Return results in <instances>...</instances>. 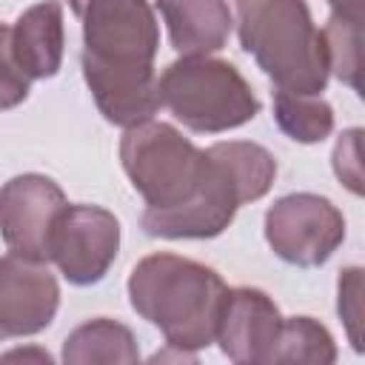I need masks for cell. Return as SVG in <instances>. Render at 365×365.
<instances>
[{
	"label": "cell",
	"mask_w": 365,
	"mask_h": 365,
	"mask_svg": "<svg viewBox=\"0 0 365 365\" xmlns=\"http://www.w3.org/2000/svg\"><path fill=\"white\" fill-rule=\"evenodd\" d=\"M83 17V77L114 125H134L157 114L160 91L154 57L160 23L148 0H88Z\"/></svg>",
	"instance_id": "6da1fadb"
},
{
	"label": "cell",
	"mask_w": 365,
	"mask_h": 365,
	"mask_svg": "<svg viewBox=\"0 0 365 365\" xmlns=\"http://www.w3.org/2000/svg\"><path fill=\"white\" fill-rule=\"evenodd\" d=\"M225 294L214 268L180 254H148L128 274L131 308L160 328L168 348L191 354L214 342Z\"/></svg>",
	"instance_id": "7a4b0ae2"
},
{
	"label": "cell",
	"mask_w": 365,
	"mask_h": 365,
	"mask_svg": "<svg viewBox=\"0 0 365 365\" xmlns=\"http://www.w3.org/2000/svg\"><path fill=\"white\" fill-rule=\"evenodd\" d=\"M277 177L274 154L248 140H225L205 148V177L194 200L171 211H143L140 225L163 240H211L237 217V208L265 197Z\"/></svg>",
	"instance_id": "3957f363"
},
{
	"label": "cell",
	"mask_w": 365,
	"mask_h": 365,
	"mask_svg": "<svg viewBox=\"0 0 365 365\" xmlns=\"http://www.w3.org/2000/svg\"><path fill=\"white\" fill-rule=\"evenodd\" d=\"M234 26L242 51L257 60L277 88L294 94L325 91L331 77L325 43L305 0H259Z\"/></svg>",
	"instance_id": "277c9868"
},
{
	"label": "cell",
	"mask_w": 365,
	"mask_h": 365,
	"mask_svg": "<svg viewBox=\"0 0 365 365\" xmlns=\"http://www.w3.org/2000/svg\"><path fill=\"white\" fill-rule=\"evenodd\" d=\"M157 91L174 120L197 134L231 131L259 114V97L240 68L211 54H188L165 66Z\"/></svg>",
	"instance_id": "5b68a950"
},
{
	"label": "cell",
	"mask_w": 365,
	"mask_h": 365,
	"mask_svg": "<svg viewBox=\"0 0 365 365\" xmlns=\"http://www.w3.org/2000/svg\"><path fill=\"white\" fill-rule=\"evenodd\" d=\"M120 163L148 211H171L197 197L205 177V151L163 120H143L125 128Z\"/></svg>",
	"instance_id": "8992f818"
},
{
	"label": "cell",
	"mask_w": 365,
	"mask_h": 365,
	"mask_svg": "<svg viewBox=\"0 0 365 365\" xmlns=\"http://www.w3.org/2000/svg\"><path fill=\"white\" fill-rule=\"evenodd\" d=\"M265 242L271 251L299 268L322 265L345 240L342 211L319 194L297 191L279 197L265 211Z\"/></svg>",
	"instance_id": "52a82bcc"
},
{
	"label": "cell",
	"mask_w": 365,
	"mask_h": 365,
	"mask_svg": "<svg viewBox=\"0 0 365 365\" xmlns=\"http://www.w3.org/2000/svg\"><path fill=\"white\" fill-rule=\"evenodd\" d=\"M68 208L63 188L46 174H17L0 188V237L14 257L51 259L57 220Z\"/></svg>",
	"instance_id": "ba28073f"
},
{
	"label": "cell",
	"mask_w": 365,
	"mask_h": 365,
	"mask_svg": "<svg viewBox=\"0 0 365 365\" xmlns=\"http://www.w3.org/2000/svg\"><path fill=\"white\" fill-rule=\"evenodd\" d=\"M120 222L103 205H68L51 237V259L71 285H94L114 265Z\"/></svg>",
	"instance_id": "9c48e42d"
},
{
	"label": "cell",
	"mask_w": 365,
	"mask_h": 365,
	"mask_svg": "<svg viewBox=\"0 0 365 365\" xmlns=\"http://www.w3.org/2000/svg\"><path fill=\"white\" fill-rule=\"evenodd\" d=\"M60 308V285L46 262L0 257V339L40 334Z\"/></svg>",
	"instance_id": "30bf717a"
},
{
	"label": "cell",
	"mask_w": 365,
	"mask_h": 365,
	"mask_svg": "<svg viewBox=\"0 0 365 365\" xmlns=\"http://www.w3.org/2000/svg\"><path fill=\"white\" fill-rule=\"evenodd\" d=\"M279 325H282L279 308L262 288H251V285L228 288L214 342H220V351L231 362L240 365L271 362Z\"/></svg>",
	"instance_id": "8fae6325"
},
{
	"label": "cell",
	"mask_w": 365,
	"mask_h": 365,
	"mask_svg": "<svg viewBox=\"0 0 365 365\" xmlns=\"http://www.w3.org/2000/svg\"><path fill=\"white\" fill-rule=\"evenodd\" d=\"M171 48L182 57L220 51L234 31L228 0H157Z\"/></svg>",
	"instance_id": "7c38bea8"
},
{
	"label": "cell",
	"mask_w": 365,
	"mask_h": 365,
	"mask_svg": "<svg viewBox=\"0 0 365 365\" xmlns=\"http://www.w3.org/2000/svg\"><path fill=\"white\" fill-rule=\"evenodd\" d=\"M11 51L29 80L54 77L66 51L63 6L57 0L29 6L11 26Z\"/></svg>",
	"instance_id": "4fadbf2b"
},
{
	"label": "cell",
	"mask_w": 365,
	"mask_h": 365,
	"mask_svg": "<svg viewBox=\"0 0 365 365\" xmlns=\"http://www.w3.org/2000/svg\"><path fill=\"white\" fill-rule=\"evenodd\" d=\"M60 356L66 365H134L140 362V348L128 325L97 317L66 336Z\"/></svg>",
	"instance_id": "5bb4252c"
},
{
	"label": "cell",
	"mask_w": 365,
	"mask_h": 365,
	"mask_svg": "<svg viewBox=\"0 0 365 365\" xmlns=\"http://www.w3.org/2000/svg\"><path fill=\"white\" fill-rule=\"evenodd\" d=\"M274 120L297 143H322L334 131V108L319 94L274 91Z\"/></svg>",
	"instance_id": "9a60e30c"
},
{
	"label": "cell",
	"mask_w": 365,
	"mask_h": 365,
	"mask_svg": "<svg viewBox=\"0 0 365 365\" xmlns=\"http://www.w3.org/2000/svg\"><path fill=\"white\" fill-rule=\"evenodd\" d=\"M336 359V342L331 331L314 317H288L279 325L271 362H308L331 365Z\"/></svg>",
	"instance_id": "2e32d148"
},
{
	"label": "cell",
	"mask_w": 365,
	"mask_h": 365,
	"mask_svg": "<svg viewBox=\"0 0 365 365\" xmlns=\"http://www.w3.org/2000/svg\"><path fill=\"white\" fill-rule=\"evenodd\" d=\"M328 57V71L359 91V71H362V17L336 14L331 11L328 23L319 29Z\"/></svg>",
	"instance_id": "e0dca14e"
},
{
	"label": "cell",
	"mask_w": 365,
	"mask_h": 365,
	"mask_svg": "<svg viewBox=\"0 0 365 365\" xmlns=\"http://www.w3.org/2000/svg\"><path fill=\"white\" fill-rule=\"evenodd\" d=\"M336 311H339V319L345 322L348 342L354 345V351H362V342H359V325H362V268L351 265V268L339 271V279H336Z\"/></svg>",
	"instance_id": "ac0fdd59"
},
{
	"label": "cell",
	"mask_w": 365,
	"mask_h": 365,
	"mask_svg": "<svg viewBox=\"0 0 365 365\" xmlns=\"http://www.w3.org/2000/svg\"><path fill=\"white\" fill-rule=\"evenodd\" d=\"M31 80L11 51V26L0 23V111L20 106L29 97Z\"/></svg>",
	"instance_id": "d6986e66"
},
{
	"label": "cell",
	"mask_w": 365,
	"mask_h": 365,
	"mask_svg": "<svg viewBox=\"0 0 365 365\" xmlns=\"http://www.w3.org/2000/svg\"><path fill=\"white\" fill-rule=\"evenodd\" d=\"M331 165L336 180L351 191V194H362V131L359 128H348L339 134L334 154H331Z\"/></svg>",
	"instance_id": "ffe728a7"
},
{
	"label": "cell",
	"mask_w": 365,
	"mask_h": 365,
	"mask_svg": "<svg viewBox=\"0 0 365 365\" xmlns=\"http://www.w3.org/2000/svg\"><path fill=\"white\" fill-rule=\"evenodd\" d=\"M3 359H6V362H11V359H37V362H51V354H48V351H43V348H14V351L3 354Z\"/></svg>",
	"instance_id": "44dd1931"
},
{
	"label": "cell",
	"mask_w": 365,
	"mask_h": 365,
	"mask_svg": "<svg viewBox=\"0 0 365 365\" xmlns=\"http://www.w3.org/2000/svg\"><path fill=\"white\" fill-rule=\"evenodd\" d=\"M331 11L336 14H351V17H362V9H365V0H328Z\"/></svg>",
	"instance_id": "7402d4cb"
},
{
	"label": "cell",
	"mask_w": 365,
	"mask_h": 365,
	"mask_svg": "<svg viewBox=\"0 0 365 365\" xmlns=\"http://www.w3.org/2000/svg\"><path fill=\"white\" fill-rule=\"evenodd\" d=\"M257 3H259V0H234V11H237V14H234V23H237L240 17H245Z\"/></svg>",
	"instance_id": "603a6c76"
},
{
	"label": "cell",
	"mask_w": 365,
	"mask_h": 365,
	"mask_svg": "<svg viewBox=\"0 0 365 365\" xmlns=\"http://www.w3.org/2000/svg\"><path fill=\"white\" fill-rule=\"evenodd\" d=\"M68 6H71V11L80 17L83 11H86V6H88V0H68Z\"/></svg>",
	"instance_id": "cb8c5ba5"
}]
</instances>
